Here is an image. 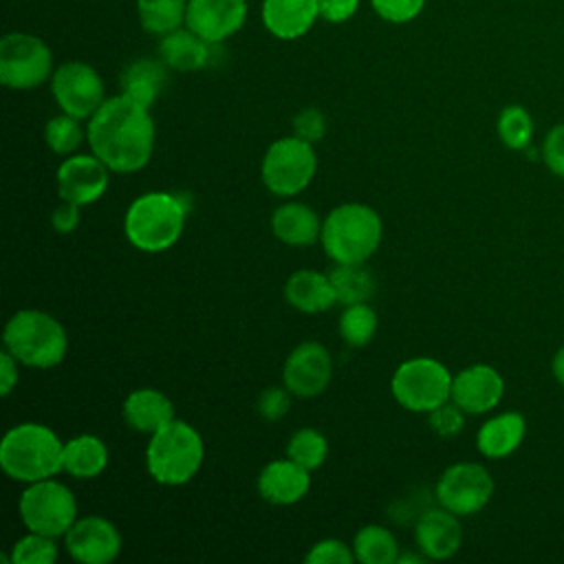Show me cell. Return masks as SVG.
Returning a JSON list of instances; mask_svg holds the SVG:
<instances>
[{"instance_id":"cell-1","label":"cell","mask_w":564,"mask_h":564,"mask_svg":"<svg viewBox=\"0 0 564 564\" xmlns=\"http://www.w3.org/2000/svg\"><path fill=\"white\" fill-rule=\"evenodd\" d=\"M88 145L110 172L130 174L148 165L154 150L150 108L128 95L108 97L88 119Z\"/></svg>"},{"instance_id":"cell-2","label":"cell","mask_w":564,"mask_h":564,"mask_svg":"<svg viewBox=\"0 0 564 564\" xmlns=\"http://www.w3.org/2000/svg\"><path fill=\"white\" fill-rule=\"evenodd\" d=\"M64 443L44 423H20L0 441V467L18 482H35L64 471Z\"/></svg>"},{"instance_id":"cell-3","label":"cell","mask_w":564,"mask_h":564,"mask_svg":"<svg viewBox=\"0 0 564 564\" xmlns=\"http://www.w3.org/2000/svg\"><path fill=\"white\" fill-rule=\"evenodd\" d=\"M187 207L170 192H148L134 198L123 218V231L132 247L159 253L176 245L185 229Z\"/></svg>"},{"instance_id":"cell-4","label":"cell","mask_w":564,"mask_h":564,"mask_svg":"<svg viewBox=\"0 0 564 564\" xmlns=\"http://www.w3.org/2000/svg\"><path fill=\"white\" fill-rule=\"evenodd\" d=\"M383 225L379 214L364 203H344L322 223V247L333 262H366L379 247Z\"/></svg>"},{"instance_id":"cell-5","label":"cell","mask_w":564,"mask_h":564,"mask_svg":"<svg viewBox=\"0 0 564 564\" xmlns=\"http://www.w3.org/2000/svg\"><path fill=\"white\" fill-rule=\"evenodd\" d=\"M205 456L200 434L185 421L174 419L154 434L145 447V465L159 485L178 487L189 482Z\"/></svg>"},{"instance_id":"cell-6","label":"cell","mask_w":564,"mask_h":564,"mask_svg":"<svg viewBox=\"0 0 564 564\" xmlns=\"http://www.w3.org/2000/svg\"><path fill=\"white\" fill-rule=\"evenodd\" d=\"M2 341L20 364L31 368H53L62 364L68 350L64 326L37 308H22L11 315Z\"/></svg>"},{"instance_id":"cell-7","label":"cell","mask_w":564,"mask_h":564,"mask_svg":"<svg viewBox=\"0 0 564 564\" xmlns=\"http://www.w3.org/2000/svg\"><path fill=\"white\" fill-rule=\"evenodd\" d=\"M452 375L432 357H412L390 379L392 397L410 412H432L452 399Z\"/></svg>"},{"instance_id":"cell-8","label":"cell","mask_w":564,"mask_h":564,"mask_svg":"<svg viewBox=\"0 0 564 564\" xmlns=\"http://www.w3.org/2000/svg\"><path fill=\"white\" fill-rule=\"evenodd\" d=\"M18 511L29 531L59 538L66 535L77 520V500L66 485L44 478L29 482L20 494Z\"/></svg>"},{"instance_id":"cell-9","label":"cell","mask_w":564,"mask_h":564,"mask_svg":"<svg viewBox=\"0 0 564 564\" xmlns=\"http://www.w3.org/2000/svg\"><path fill=\"white\" fill-rule=\"evenodd\" d=\"M317 154L313 143L300 137H284L269 145L262 159V183L275 196H295L313 181Z\"/></svg>"},{"instance_id":"cell-10","label":"cell","mask_w":564,"mask_h":564,"mask_svg":"<svg viewBox=\"0 0 564 564\" xmlns=\"http://www.w3.org/2000/svg\"><path fill=\"white\" fill-rule=\"evenodd\" d=\"M53 77L48 44L31 33H7L0 40V82L13 90H31Z\"/></svg>"},{"instance_id":"cell-11","label":"cell","mask_w":564,"mask_h":564,"mask_svg":"<svg viewBox=\"0 0 564 564\" xmlns=\"http://www.w3.org/2000/svg\"><path fill=\"white\" fill-rule=\"evenodd\" d=\"M51 93L62 112L75 119H90L106 101V88L99 73L79 59L64 62L53 70Z\"/></svg>"},{"instance_id":"cell-12","label":"cell","mask_w":564,"mask_h":564,"mask_svg":"<svg viewBox=\"0 0 564 564\" xmlns=\"http://www.w3.org/2000/svg\"><path fill=\"white\" fill-rule=\"evenodd\" d=\"M436 500L447 511L460 516H474L494 496V478L480 463H454L436 482Z\"/></svg>"},{"instance_id":"cell-13","label":"cell","mask_w":564,"mask_h":564,"mask_svg":"<svg viewBox=\"0 0 564 564\" xmlns=\"http://www.w3.org/2000/svg\"><path fill=\"white\" fill-rule=\"evenodd\" d=\"M333 377V359L319 341H304L284 361L282 381L293 397L311 399L322 394Z\"/></svg>"},{"instance_id":"cell-14","label":"cell","mask_w":564,"mask_h":564,"mask_svg":"<svg viewBox=\"0 0 564 564\" xmlns=\"http://www.w3.org/2000/svg\"><path fill=\"white\" fill-rule=\"evenodd\" d=\"M64 546L66 553L82 564H108L121 553L123 540L110 520L86 516L77 518L66 531Z\"/></svg>"},{"instance_id":"cell-15","label":"cell","mask_w":564,"mask_h":564,"mask_svg":"<svg viewBox=\"0 0 564 564\" xmlns=\"http://www.w3.org/2000/svg\"><path fill=\"white\" fill-rule=\"evenodd\" d=\"M108 165L95 154H73L57 167V192L73 205H90L108 189Z\"/></svg>"},{"instance_id":"cell-16","label":"cell","mask_w":564,"mask_h":564,"mask_svg":"<svg viewBox=\"0 0 564 564\" xmlns=\"http://www.w3.org/2000/svg\"><path fill=\"white\" fill-rule=\"evenodd\" d=\"M247 0H187L185 26L209 44L238 33L247 20Z\"/></svg>"},{"instance_id":"cell-17","label":"cell","mask_w":564,"mask_h":564,"mask_svg":"<svg viewBox=\"0 0 564 564\" xmlns=\"http://www.w3.org/2000/svg\"><path fill=\"white\" fill-rule=\"evenodd\" d=\"M505 394L502 375L489 364L463 368L452 379V401L465 414H485L494 410Z\"/></svg>"},{"instance_id":"cell-18","label":"cell","mask_w":564,"mask_h":564,"mask_svg":"<svg viewBox=\"0 0 564 564\" xmlns=\"http://www.w3.org/2000/svg\"><path fill=\"white\" fill-rule=\"evenodd\" d=\"M414 540L419 551L430 560L452 557L463 542V529L458 516L445 507L425 509L414 524Z\"/></svg>"},{"instance_id":"cell-19","label":"cell","mask_w":564,"mask_h":564,"mask_svg":"<svg viewBox=\"0 0 564 564\" xmlns=\"http://www.w3.org/2000/svg\"><path fill=\"white\" fill-rule=\"evenodd\" d=\"M311 471L295 460L275 458L258 474V494L271 505H293L306 496Z\"/></svg>"},{"instance_id":"cell-20","label":"cell","mask_w":564,"mask_h":564,"mask_svg":"<svg viewBox=\"0 0 564 564\" xmlns=\"http://www.w3.org/2000/svg\"><path fill=\"white\" fill-rule=\"evenodd\" d=\"M319 18L317 0H262V24L280 40H297Z\"/></svg>"},{"instance_id":"cell-21","label":"cell","mask_w":564,"mask_h":564,"mask_svg":"<svg viewBox=\"0 0 564 564\" xmlns=\"http://www.w3.org/2000/svg\"><path fill=\"white\" fill-rule=\"evenodd\" d=\"M284 297L293 308L302 313H324L337 302L328 273L313 269H300L291 273L284 284Z\"/></svg>"},{"instance_id":"cell-22","label":"cell","mask_w":564,"mask_h":564,"mask_svg":"<svg viewBox=\"0 0 564 564\" xmlns=\"http://www.w3.org/2000/svg\"><path fill=\"white\" fill-rule=\"evenodd\" d=\"M123 419L132 430L154 434L176 416L172 401L163 392L154 388H139L126 397Z\"/></svg>"},{"instance_id":"cell-23","label":"cell","mask_w":564,"mask_h":564,"mask_svg":"<svg viewBox=\"0 0 564 564\" xmlns=\"http://www.w3.org/2000/svg\"><path fill=\"white\" fill-rule=\"evenodd\" d=\"M527 434V421L520 412H502L478 427L476 447L487 458H505L513 454Z\"/></svg>"},{"instance_id":"cell-24","label":"cell","mask_w":564,"mask_h":564,"mask_svg":"<svg viewBox=\"0 0 564 564\" xmlns=\"http://www.w3.org/2000/svg\"><path fill=\"white\" fill-rule=\"evenodd\" d=\"M278 240L291 247H311L322 238V220L304 203H284L271 216Z\"/></svg>"},{"instance_id":"cell-25","label":"cell","mask_w":564,"mask_h":564,"mask_svg":"<svg viewBox=\"0 0 564 564\" xmlns=\"http://www.w3.org/2000/svg\"><path fill=\"white\" fill-rule=\"evenodd\" d=\"M161 62L178 73L200 70L209 62V42L198 37L192 29H176L161 35L159 42Z\"/></svg>"},{"instance_id":"cell-26","label":"cell","mask_w":564,"mask_h":564,"mask_svg":"<svg viewBox=\"0 0 564 564\" xmlns=\"http://www.w3.org/2000/svg\"><path fill=\"white\" fill-rule=\"evenodd\" d=\"M165 68L167 66L161 62V57L159 59L141 57V59L130 62L119 77L121 93L128 95L130 99H134L137 104L152 108V104L156 101V97L161 95V90L167 84Z\"/></svg>"},{"instance_id":"cell-27","label":"cell","mask_w":564,"mask_h":564,"mask_svg":"<svg viewBox=\"0 0 564 564\" xmlns=\"http://www.w3.org/2000/svg\"><path fill=\"white\" fill-rule=\"evenodd\" d=\"M62 463L73 478H97L108 465V447L95 434H79L64 443Z\"/></svg>"},{"instance_id":"cell-28","label":"cell","mask_w":564,"mask_h":564,"mask_svg":"<svg viewBox=\"0 0 564 564\" xmlns=\"http://www.w3.org/2000/svg\"><path fill=\"white\" fill-rule=\"evenodd\" d=\"M328 278L335 289L337 302L346 306L366 302L375 293V278L364 267V262H357V264L335 262V267L328 271Z\"/></svg>"},{"instance_id":"cell-29","label":"cell","mask_w":564,"mask_h":564,"mask_svg":"<svg viewBox=\"0 0 564 564\" xmlns=\"http://www.w3.org/2000/svg\"><path fill=\"white\" fill-rule=\"evenodd\" d=\"M355 557L361 564H394L399 544L394 535L381 524H366L352 538Z\"/></svg>"},{"instance_id":"cell-30","label":"cell","mask_w":564,"mask_h":564,"mask_svg":"<svg viewBox=\"0 0 564 564\" xmlns=\"http://www.w3.org/2000/svg\"><path fill=\"white\" fill-rule=\"evenodd\" d=\"M187 0H137L141 26L152 35H165L185 24Z\"/></svg>"},{"instance_id":"cell-31","label":"cell","mask_w":564,"mask_h":564,"mask_svg":"<svg viewBox=\"0 0 564 564\" xmlns=\"http://www.w3.org/2000/svg\"><path fill=\"white\" fill-rule=\"evenodd\" d=\"M496 130L509 150H527L533 139V119L524 106L511 104L500 110Z\"/></svg>"},{"instance_id":"cell-32","label":"cell","mask_w":564,"mask_h":564,"mask_svg":"<svg viewBox=\"0 0 564 564\" xmlns=\"http://www.w3.org/2000/svg\"><path fill=\"white\" fill-rule=\"evenodd\" d=\"M377 333V313L366 302L348 304L339 317V335L350 348L366 346Z\"/></svg>"},{"instance_id":"cell-33","label":"cell","mask_w":564,"mask_h":564,"mask_svg":"<svg viewBox=\"0 0 564 564\" xmlns=\"http://www.w3.org/2000/svg\"><path fill=\"white\" fill-rule=\"evenodd\" d=\"M286 456L302 465L304 469L313 471L322 467V463L328 456V441L322 432L315 427H300L291 434L289 445H286Z\"/></svg>"},{"instance_id":"cell-34","label":"cell","mask_w":564,"mask_h":564,"mask_svg":"<svg viewBox=\"0 0 564 564\" xmlns=\"http://www.w3.org/2000/svg\"><path fill=\"white\" fill-rule=\"evenodd\" d=\"M82 139H84V130L79 126V119L62 112V115L46 121L44 141H46L48 150H53L55 154L75 152L79 148Z\"/></svg>"},{"instance_id":"cell-35","label":"cell","mask_w":564,"mask_h":564,"mask_svg":"<svg viewBox=\"0 0 564 564\" xmlns=\"http://www.w3.org/2000/svg\"><path fill=\"white\" fill-rule=\"evenodd\" d=\"M11 564H53L57 560L55 538L29 531L11 546Z\"/></svg>"},{"instance_id":"cell-36","label":"cell","mask_w":564,"mask_h":564,"mask_svg":"<svg viewBox=\"0 0 564 564\" xmlns=\"http://www.w3.org/2000/svg\"><path fill=\"white\" fill-rule=\"evenodd\" d=\"M304 560L306 564H352V560L357 557H355V551L341 540L326 538L315 542Z\"/></svg>"},{"instance_id":"cell-37","label":"cell","mask_w":564,"mask_h":564,"mask_svg":"<svg viewBox=\"0 0 564 564\" xmlns=\"http://www.w3.org/2000/svg\"><path fill=\"white\" fill-rule=\"evenodd\" d=\"M370 4L381 20L392 24H405L423 11L425 0H370Z\"/></svg>"},{"instance_id":"cell-38","label":"cell","mask_w":564,"mask_h":564,"mask_svg":"<svg viewBox=\"0 0 564 564\" xmlns=\"http://www.w3.org/2000/svg\"><path fill=\"white\" fill-rule=\"evenodd\" d=\"M427 414H430V419H427L430 427H432L438 436H443V438L456 436V434L463 430V425H465V412H463L452 399H449L447 403L434 408V410L427 412Z\"/></svg>"},{"instance_id":"cell-39","label":"cell","mask_w":564,"mask_h":564,"mask_svg":"<svg viewBox=\"0 0 564 564\" xmlns=\"http://www.w3.org/2000/svg\"><path fill=\"white\" fill-rule=\"evenodd\" d=\"M258 414L264 419V421H280L289 410H291V392L284 388H278V386H271L267 388L260 397H258Z\"/></svg>"},{"instance_id":"cell-40","label":"cell","mask_w":564,"mask_h":564,"mask_svg":"<svg viewBox=\"0 0 564 564\" xmlns=\"http://www.w3.org/2000/svg\"><path fill=\"white\" fill-rule=\"evenodd\" d=\"M542 161L549 172L564 178V123L553 126L542 141Z\"/></svg>"},{"instance_id":"cell-41","label":"cell","mask_w":564,"mask_h":564,"mask_svg":"<svg viewBox=\"0 0 564 564\" xmlns=\"http://www.w3.org/2000/svg\"><path fill=\"white\" fill-rule=\"evenodd\" d=\"M326 132V119L317 108H304L293 117V134L308 141L317 143Z\"/></svg>"},{"instance_id":"cell-42","label":"cell","mask_w":564,"mask_h":564,"mask_svg":"<svg viewBox=\"0 0 564 564\" xmlns=\"http://www.w3.org/2000/svg\"><path fill=\"white\" fill-rule=\"evenodd\" d=\"M319 2V18L333 24L346 22L359 9V0H317Z\"/></svg>"},{"instance_id":"cell-43","label":"cell","mask_w":564,"mask_h":564,"mask_svg":"<svg viewBox=\"0 0 564 564\" xmlns=\"http://www.w3.org/2000/svg\"><path fill=\"white\" fill-rule=\"evenodd\" d=\"M51 223H53V229L57 234H73L79 225V205L62 200V205L55 207V212L51 216Z\"/></svg>"},{"instance_id":"cell-44","label":"cell","mask_w":564,"mask_h":564,"mask_svg":"<svg viewBox=\"0 0 564 564\" xmlns=\"http://www.w3.org/2000/svg\"><path fill=\"white\" fill-rule=\"evenodd\" d=\"M18 359L4 348L0 355V394L7 397L18 383Z\"/></svg>"},{"instance_id":"cell-45","label":"cell","mask_w":564,"mask_h":564,"mask_svg":"<svg viewBox=\"0 0 564 564\" xmlns=\"http://www.w3.org/2000/svg\"><path fill=\"white\" fill-rule=\"evenodd\" d=\"M551 370H553V377L555 381L564 388V346L557 348V352L553 355V361H551Z\"/></svg>"},{"instance_id":"cell-46","label":"cell","mask_w":564,"mask_h":564,"mask_svg":"<svg viewBox=\"0 0 564 564\" xmlns=\"http://www.w3.org/2000/svg\"><path fill=\"white\" fill-rule=\"evenodd\" d=\"M423 555V553H421ZM421 555H412V553H405V555H401L399 553V557H397V564H403V562H421L423 557Z\"/></svg>"}]
</instances>
